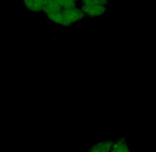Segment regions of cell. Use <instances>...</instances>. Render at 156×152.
Returning <instances> with one entry per match:
<instances>
[{
    "label": "cell",
    "instance_id": "3",
    "mask_svg": "<svg viewBox=\"0 0 156 152\" xmlns=\"http://www.w3.org/2000/svg\"><path fill=\"white\" fill-rule=\"evenodd\" d=\"M115 139L108 140H98L96 143L90 144L88 147V150L91 152H110Z\"/></svg>",
    "mask_w": 156,
    "mask_h": 152
},
{
    "label": "cell",
    "instance_id": "1",
    "mask_svg": "<svg viewBox=\"0 0 156 152\" xmlns=\"http://www.w3.org/2000/svg\"><path fill=\"white\" fill-rule=\"evenodd\" d=\"M44 15L49 22L59 27H70L86 19L80 7L62 9Z\"/></svg>",
    "mask_w": 156,
    "mask_h": 152
},
{
    "label": "cell",
    "instance_id": "5",
    "mask_svg": "<svg viewBox=\"0 0 156 152\" xmlns=\"http://www.w3.org/2000/svg\"><path fill=\"white\" fill-rule=\"evenodd\" d=\"M111 4L110 0H80V5H98L109 7Z\"/></svg>",
    "mask_w": 156,
    "mask_h": 152
},
{
    "label": "cell",
    "instance_id": "2",
    "mask_svg": "<svg viewBox=\"0 0 156 152\" xmlns=\"http://www.w3.org/2000/svg\"><path fill=\"white\" fill-rule=\"evenodd\" d=\"M80 8L85 15L86 19H94L104 17L109 7L98 5H80Z\"/></svg>",
    "mask_w": 156,
    "mask_h": 152
},
{
    "label": "cell",
    "instance_id": "4",
    "mask_svg": "<svg viewBox=\"0 0 156 152\" xmlns=\"http://www.w3.org/2000/svg\"><path fill=\"white\" fill-rule=\"evenodd\" d=\"M129 140L126 137H122L115 139L114 143L110 152H130L131 148L129 147Z\"/></svg>",
    "mask_w": 156,
    "mask_h": 152
}]
</instances>
